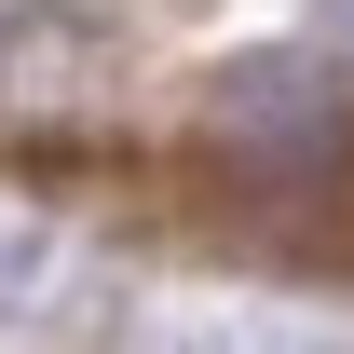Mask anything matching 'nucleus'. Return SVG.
Here are the masks:
<instances>
[{
  "instance_id": "f257e3e1",
  "label": "nucleus",
  "mask_w": 354,
  "mask_h": 354,
  "mask_svg": "<svg viewBox=\"0 0 354 354\" xmlns=\"http://www.w3.org/2000/svg\"><path fill=\"white\" fill-rule=\"evenodd\" d=\"M313 55H327V68H354V0H313Z\"/></svg>"
}]
</instances>
